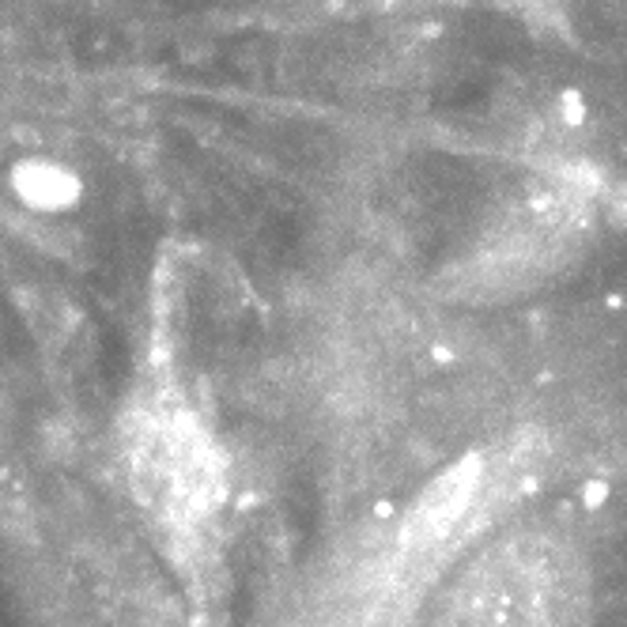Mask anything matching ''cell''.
<instances>
[{
	"mask_svg": "<svg viewBox=\"0 0 627 627\" xmlns=\"http://www.w3.org/2000/svg\"><path fill=\"white\" fill-rule=\"evenodd\" d=\"M132 461H137L140 488L163 514L178 518V522H193L216 507V450L185 412H156V419L137 438Z\"/></svg>",
	"mask_w": 627,
	"mask_h": 627,
	"instance_id": "1",
	"label": "cell"
},
{
	"mask_svg": "<svg viewBox=\"0 0 627 627\" xmlns=\"http://www.w3.org/2000/svg\"><path fill=\"white\" fill-rule=\"evenodd\" d=\"M480 477H483L480 458H469V461H461L458 469L443 472V477L424 491V499L416 503V510H412V518L405 525V544L424 549V544L443 541V536L458 525V518L469 510L472 499H477Z\"/></svg>",
	"mask_w": 627,
	"mask_h": 627,
	"instance_id": "2",
	"label": "cell"
},
{
	"mask_svg": "<svg viewBox=\"0 0 627 627\" xmlns=\"http://www.w3.org/2000/svg\"><path fill=\"white\" fill-rule=\"evenodd\" d=\"M560 118L567 125H582L586 121V98H582L575 87H567V92L560 95Z\"/></svg>",
	"mask_w": 627,
	"mask_h": 627,
	"instance_id": "3",
	"label": "cell"
}]
</instances>
